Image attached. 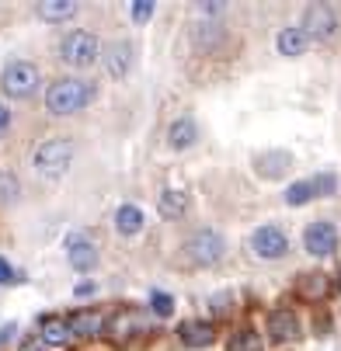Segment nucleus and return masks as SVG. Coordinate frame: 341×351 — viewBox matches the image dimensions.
<instances>
[{"instance_id":"nucleus-1","label":"nucleus","mask_w":341,"mask_h":351,"mask_svg":"<svg viewBox=\"0 0 341 351\" xmlns=\"http://www.w3.org/2000/svg\"><path fill=\"white\" fill-rule=\"evenodd\" d=\"M91 94H94L91 84H84V80H77V77H63V80H56V84H49V90H45V108L53 112V115H73V112H80V108L91 101Z\"/></svg>"},{"instance_id":"nucleus-2","label":"nucleus","mask_w":341,"mask_h":351,"mask_svg":"<svg viewBox=\"0 0 341 351\" xmlns=\"http://www.w3.org/2000/svg\"><path fill=\"white\" fill-rule=\"evenodd\" d=\"M70 160H73V143L70 139H45L35 149V171L49 181L63 178L70 171Z\"/></svg>"},{"instance_id":"nucleus-3","label":"nucleus","mask_w":341,"mask_h":351,"mask_svg":"<svg viewBox=\"0 0 341 351\" xmlns=\"http://www.w3.org/2000/svg\"><path fill=\"white\" fill-rule=\"evenodd\" d=\"M223 250H226V240L216 233V230H199V233H191L181 247V258L191 261V265H199V268H213L220 258H223Z\"/></svg>"},{"instance_id":"nucleus-4","label":"nucleus","mask_w":341,"mask_h":351,"mask_svg":"<svg viewBox=\"0 0 341 351\" xmlns=\"http://www.w3.org/2000/svg\"><path fill=\"white\" fill-rule=\"evenodd\" d=\"M338 25H341V18H338V8H331V4H310L303 11V32H307V38L327 42V38L338 35Z\"/></svg>"},{"instance_id":"nucleus-5","label":"nucleus","mask_w":341,"mask_h":351,"mask_svg":"<svg viewBox=\"0 0 341 351\" xmlns=\"http://www.w3.org/2000/svg\"><path fill=\"white\" fill-rule=\"evenodd\" d=\"M60 53H63V60H67L70 66L84 70V66H91V63L97 60L102 45H97V35H91V32H70V35L63 38Z\"/></svg>"},{"instance_id":"nucleus-6","label":"nucleus","mask_w":341,"mask_h":351,"mask_svg":"<svg viewBox=\"0 0 341 351\" xmlns=\"http://www.w3.org/2000/svg\"><path fill=\"white\" fill-rule=\"evenodd\" d=\"M0 87H4V94H11V97H32L35 87H38V66L25 63V60H14L4 70V77H0Z\"/></svg>"},{"instance_id":"nucleus-7","label":"nucleus","mask_w":341,"mask_h":351,"mask_svg":"<svg viewBox=\"0 0 341 351\" xmlns=\"http://www.w3.org/2000/svg\"><path fill=\"white\" fill-rule=\"evenodd\" d=\"M334 188H338V178H334V174H317V178H310V181L289 184V188H285V202H289V206H307L310 198L334 195Z\"/></svg>"},{"instance_id":"nucleus-8","label":"nucleus","mask_w":341,"mask_h":351,"mask_svg":"<svg viewBox=\"0 0 341 351\" xmlns=\"http://www.w3.org/2000/svg\"><path fill=\"white\" fill-rule=\"evenodd\" d=\"M251 247H255V254H258V258L275 261V258H282L285 250H289V240H285V233H282L279 226H261V230H255Z\"/></svg>"},{"instance_id":"nucleus-9","label":"nucleus","mask_w":341,"mask_h":351,"mask_svg":"<svg viewBox=\"0 0 341 351\" xmlns=\"http://www.w3.org/2000/svg\"><path fill=\"white\" fill-rule=\"evenodd\" d=\"M303 247L310 250L314 258H327V254H334V247H338V230L331 223H310L307 233H303Z\"/></svg>"},{"instance_id":"nucleus-10","label":"nucleus","mask_w":341,"mask_h":351,"mask_svg":"<svg viewBox=\"0 0 341 351\" xmlns=\"http://www.w3.org/2000/svg\"><path fill=\"white\" fill-rule=\"evenodd\" d=\"M139 330H143V317L139 313H119V317L105 320V337L112 344H129Z\"/></svg>"},{"instance_id":"nucleus-11","label":"nucleus","mask_w":341,"mask_h":351,"mask_svg":"<svg viewBox=\"0 0 341 351\" xmlns=\"http://www.w3.org/2000/svg\"><path fill=\"white\" fill-rule=\"evenodd\" d=\"M268 337L275 341V344H292L300 337V320H296V313H289V310H275V313H268Z\"/></svg>"},{"instance_id":"nucleus-12","label":"nucleus","mask_w":341,"mask_h":351,"mask_svg":"<svg viewBox=\"0 0 341 351\" xmlns=\"http://www.w3.org/2000/svg\"><path fill=\"white\" fill-rule=\"evenodd\" d=\"M289 167H292V154H285V149H265V154L255 157V171H258V178H265V181L282 178Z\"/></svg>"},{"instance_id":"nucleus-13","label":"nucleus","mask_w":341,"mask_h":351,"mask_svg":"<svg viewBox=\"0 0 341 351\" xmlns=\"http://www.w3.org/2000/svg\"><path fill=\"white\" fill-rule=\"evenodd\" d=\"M67 258H70V265H73L77 271H91V268L97 265V247H94L91 240H84L80 233H73L70 243H67Z\"/></svg>"},{"instance_id":"nucleus-14","label":"nucleus","mask_w":341,"mask_h":351,"mask_svg":"<svg viewBox=\"0 0 341 351\" xmlns=\"http://www.w3.org/2000/svg\"><path fill=\"white\" fill-rule=\"evenodd\" d=\"M38 334H42V341H45L49 348H67V344L73 341V327H70V320H63V317H42Z\"/></svg>"},{"instance_id":"nucleus-15","label":"nucleus","mask_w":341,"mask_h":351,"mask_svg":"<svg viewBox=\"0 0 341 351\" xmlns=\"http://www.w3.org/2000/svg\"><path fill=\"white\" fill-rule=\"evenodd\" d=\"M178 337H181V344H188V348H209V344L216 341V327L206 324V320H185V324L178 327Z\"/></svg>"},{"instance_id":"nucleus-16","label":"nucleus","mask_w":341,"mask_h":351,"mask_svg":"<svg viewBox=\"0 0 341 351\" xmlns=\"http://www.w3.org/2000/svg\"><path fill=\"white\" fill-rule=\"evenodd\" d=\"M129 66H132V45L126 42V38H119L108 53H105V70L119 80V77H126L129 73Z\"/></svg>"},{"instance_id":"nucleus-17","label":"nucleus","mask_w":341,"mask_h":351,"mask_svg":"<svg viewBox=\"0 0 341 351\" xmlns=\"http://www.w3.org/2000/svg\"><path fill=\"white\" fill-rule=\"evenodd\" d=\"M195 139H199V125H195V119H178V122H171V129H167V146L171 149H188Z\"/></svg>"},{"instance_id":"nucleus-18","label":"nucleus","mask_w":341,"mask_h":351,"mask_svg":"<svg viewBox=\"0 0 341 351\" xmlns=\"http://www.w3.org/2000/svg\"><path fill=\"white\" fill-rule=\"evenodd\" d=\"M296 292L303 299H310V303H317V299H324L331 292V278L324 271H310V275H300L296 278Z\"/></svg>"},{"instance_id":"nucleus-19","label":"nucleus","mask_w":341,"mask_h":351,"mask_svg":"<svg viewBox=\"0 0 341 351\" xmlns=\"http://www.w3.org/2000/svg\"><path fill=\"white\" fill-rule=\"evenodd\" d=\"M105 313H73L70 317V327H73V337H97L105 334Z\"/></svg>"},{"instance_id":"nucleus-20","label":"nucleus","mask_w":341,"mask_h":351,"mask_svg":"<svg viewBox=\"0 0 341 351\" xmlns=\"http://www.w3.org/2000/svg\"><path fill=\"white\" fill-rule=\"evenodd\" d=\"M307 42H310V38H307L303 28H282L275 45H279V53H282V56H300L303 49H307Z\"/></svg>"},{"instance_id":"nucleus-21","label":"nucleus","mask_w":341,"mask_h":351,"mask_svg":"<svg viewBox=\"0 0 341 351\" xmlns=\"http://www.w3.org/2000/svg\"><path fill=\"white\" fill-rule=\"evenodd\" d=\"M226 38V32L220 28V25H191V42H195V49H202V53H206V49H216L220 42Z\"/></svg>"},{"instance_id":"nucleus-22","label":"nucleus","mask_w":341,"mask_h":351,"mask_svg":"<svg viewBox=\"0 0 341 351\" xmlns=\"http://www.w3.org/2000/svg\"><path fill=\"white\" fill-rule=\"evenodd\" d=\"M35 11H38L42 21H67V18L77 14V4L73 0H45V4H38Z\"/></svg>"},{"instance_id":"nucleus-23","label":"nucleus","mask_w":341,"mask_h":351,"mask_svg":"<svg viewBox=\"0 0 341 351\" xmlns=\"http://www.w3.org/2000/svg\"><path fill=\"white\" fill-rule=\"evenodd\" d=\"M185 209H188V195H185V191L167 188V191L161 195V216H164V219H181Z\"/></svg>"},{"instance_id":"nucleus-24","label":"nucleus","mask_w":341,"mask_h":351,"mask_svg":"<svg viewBox=\"0 0 341 351\" xmlns=\"http://www.w3.org/2000/svg\"><path fill=\"white\" fill-rule=\"evenodd\" d=\"M115 226H119L122 237H136V233L143 230V213H139L136 206H122V209L115 213Z\"/></svg>"},{"instance_id":"nucleus-25","label":"nucleus","mask_w":341,"mask_h":351,"mask_svg":"<svg viewBox=\"0 0 341 351\" xmlns=\"http://www.w3.org/2000/svg\"><path fill=\"white\" fill-rule=\"evenodd\" d=\"M226 351H261V337H258V330H255V327L237 330V334L226 341Z\"/></svg>"},{"instance_id":"nucleus-26","label":"nucleus","mask_w":341,"mask_h":351,"mask_svg":"<svg viewBox=\"0 0 341 351\" xmlns=\"http://www.w3.org/2000/svg\"><path fill=\"white\" fill-rule=\"evenodd\" d=\"M18 195H21L18 178L8 174V171H0V206H14V202H18Z\"/></svg>"},{"instance_id":"nucleus-27","label":"nucleus","mask_w":341,"mask_h":351,"mask_svg":"<svg viewBox=\"0 0 341 351\" xmlns=\"http://www.w3.org/2000/svg\"><path fill=\"white\" fill-rule=\"evenodd\" d=\"M150 306H154L157 317H171L174 313V299L167 292H150Z\"/></svg>"},{"instance_id":"nucleus-28","label":"nucleus","mask_w":341,"mask_h":351,"mask_svg":"<svg viewBox=\"0 0 341 351\" xmlns=\"http://www.w3.org/2000/svg\"><path fill=\"white\" fill-rule=\"evenodd\" d=\"M154 11H157L154 0H136V4H132V21L136 25H146V21L154 18Z\"/></svg>"},{"instance_id":"nucleus-29","label":"nucleus","mask_w":341,"mask_h":351,"mask_svg":"<svg viewBox=\"0 0 341 351\" xmlns=\"http://www.w3.org/2000/svg\"><path fill=\"white\" fill-rule=\"evenodd\" d=\"M209 306H213V313H216V317H226V313H230V306H233V295H230V292H216V295L209 299Z\"/></svg>"},{"instance_id":"nucleus-30","label":"nucleus","mask_w":341,"mask_h":351,"mask_svg":"<svg viewBox=\"0 0 341 351\" xmlns=\"http://www.w3.org/2000/svg\"><path fill=\"white\" fill-rule=\"evenodd\" d=\"M8 129H11V108L0 101V136H8Z\"/></svg>"},{"instance_id":"nucleus-31","label":"nucleus","mask_w":341,"mask_h":351,"mask_svg":"<svg viewBox=\"0 0 341 351\" xmlns=\"http://www.w3.org/2000/svg\"><path fill=\"white\" fill-rule=\"evenodd\" d=\"M11 278H14V271H11V265H8L4 258H0V285H8Z\"/></svg>"},{"instance_id":"nucleus-32","label":"nucleus","mask_w":341,"mask_h":351,"mask_svg":"<svg viewBox=\"0 0 341 351\" xmlns=\"http://www.w3.org/2000/svg\"><path fill=\"white\" fill-rule=\"evenodd\" d=\"M73 292H77V299H87V295H94V285H91V282H80Z\"/></svg>"},{"instance_id":"nucleus-33","label":"nucleus","mask_w":341,"mask_h":351,"mask_svg":"<svg viewBox=\"0 0 341 351\" xmlns=\"http://www.w3.org/2000/svg\"><path fill=\"white\" fill-rule=\"evenodd\" d=\"M199 11L213 18V14H220V11H226V8H223V4H199Z\"/></svg>"},{"instance_id":"nucleus-34","label":"nucleus","mask_w":341,"mask_h":351,"mask_svg":"<svg viewBox=\"0 0 341 351\" xmlns=\"http://www.w3.org/2000/svg\"><path fill=\"white\" fill-rule=\"evenodd\" d=\"M11 334H14V327H4V330H0V344H4V341H8Z\"/></svg>"},{"instance_id":"nucleus-35","label":"nucleus","mask_w":341,"mask_h":351,"mask_svg":"<svg viewBox=\"0 0 341 351\" xmlns=\"http://www.w3.org/2000/svg\"><path fill=\"white\" fill-rule=\"evenodd\" d=\"M334 289H338V292H341V275H338V282H334Z\"/></svg>"}]
</instances>
